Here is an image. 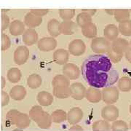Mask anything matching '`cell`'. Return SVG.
<instances>
[{
	"label": "cell",
	"instance_id": "43",
	"mask_svg": "<svg viewBox=\"0 0 131 131\" xmlns=\"http://www.w3.org/2000/svg\"><path fill=\"white\" fill-rule=\"evenodd\" d=\"M69 130L71 131H82L83 130V128L82 127L79 125H74L71 127L69 128Z\"/></svg>",
	"mask_w": 131,
	"mask_h": 131
},
{
	"label": "cell",
	"instance_id": "32",
	"mask_svg": "<svg viewBox=\"0 0 131 131\" xmlns=\"http://www.w3.org/2000/svg\"><path fill=\"white\" fill-rule=\"evenodd\" d=\"M92 20H93L92 17L90 15L84 12H82L77 15V18H76V24L80 27L82 28L87 24L92 23Z\"/></svg>",
	"mask_w": 131,
	"mask_h": 131
},
{
	"label": "cell",
	"instance_id": "13",
	"mask_svg": "<svg viewBox=\"0 0 131 131\" xmlns=\"http://www.w3.org/2000/svg\"><path fill=\"white\" fill-rule=\"evenodd\" d=\"M83 116V111L80 107H74L67 113V121L71 125H77L82 119Z\"/></svg>",
	"mask_w": 131,
	"mask_h": 131
},
{
	"label": "cell",
	"instance_id": "19",
	"mask_svg": "<svg viewBox=\"0 0 131 131\" xmlns=\"http://www.w3.org/2000/svg\"><path fill=\"white\" fill-rule=\"evenodd\" d=\"M119 34V32L118 26L114 24H108L107 26H106L103 29L104 37L110 42H113L116 39H117Z\"/></svg>",
	"mask_w": 131,
	"mask_h": 131
},
{
	"label": "cell",
	"instance_id": "38",
	"mask_svg": "<svg viewBox=\"0 0 131 131\" xmlns=\"http://www.w3.org/2000/svg\"><path fill=\"white\" fill-rule=\"evenodd\" d=\"M124 55H119L110 50L109 51L106 53V56L109 58V60L112 61V63H117L122 59V57Z\"/></svg>",
	"mask_w": 131,
	"mask_h": 131
},
{
	"label": "cell",
	"instance_id": "8",
	"mask_svg": "<svg viewBox=\"0 0 131 131\" xmlns=\"http://www.w3.org/2000/svg\"><path fill=\"white\" fill-rule=\"evenodd\" d=\"M30 55V52L26 46H19L14 52V61L15 63L18 66L24 65L28 61Z\"/></svg>",
	"mask_w": 131,
	"mask_h": 131
},
{
	"label": "cell",
	"instance_id": "25",
	"mask_svg": "<svg viewBox=\"0 0 131 131\" xmlns=\"http://www.w3.org/2000/svg\"><path fill=\"white\" fill-rule=\"evenodd\" d=\"M82 33L86 38L93 39L96 37L97 34H98L97 26L93 22L90 23L82 28Z\"/></svg>",
	"mask_w": 131,
	"mask_h": 131
},
{
	"label": "cell",
	"instance_id": "6",
	"mask_svg": "<svg viewBox=\"0 0 131 131\" xmlns=\"http://www.w3.org/2000/svg\"><path fill=\"white\" fill-rule=\"evenodd\" d=\"M85 50L86 45L82 39H80L72 40L68 46V52L74 56H80L83 55Z\"/></svg>",
	"mask_w": 131,
	"mask_h": 131
},
{
	"label": "cell",
	"instance_id": "22",
	"mask_svg": "<svg viewBox=\"0 0 131 131\" xmlns=\"http://www.w3.org/2000/svg\"><path fill=\"white\" fill-rule=\"evenodd\" d=\"M37 99L38 103L40 104L41 106H48L52 103L54 101V97L49 92L41 91L37 94Z\"/></svg>",
	"mask_w": 131,
	"mask_h": 131
},
{
	"label": "cell",
	"instance_id": "14",
	"mask_svg": "<svg viewBox=\"0 0 131 131\" xmlns=\"http://www.w3.org/2000/svg\"><path fill=\"white\" fill-rule=\"evenodd\" d=\"M38 34L35 29L28 28L22 35V39L24 43L27 46H32L38 42Z\"/></svg>",
	"mask_w": 131,
	"mask_h": 131
},
{
	"label": "cell",
	"instance_id": "20",
	"mask_svg": "<svg viewBox=\"0 0 131 131\" xmlns=\"http://www.w3.org/2000/svg\"><path fill=\"white\" fill-rule=\"evenodd\" d=\"M9 95L15 101H22L26 95V90L22 85H15L10 89Z\"/></svg>",
	"mask_w": 131,
	"mask_h": 131
},
{
	"label": "cell",
	"instance_id": "41",
	"mask_svg": "<svg viewBox=\"0 0 131 131\" xmlns=\"http://www.w3.org/2000/svg\"><path fill=\"white\" fill-rule=\"evenodd\" d=\"M31 12L33 14H34L36 16L39 17V18H42L45 15L49 13V9H31Z\"/></svg>",
	"mask_w": 131,
	"mask_h": 131
},
{
	"label": "cell",
	"instance_id": "23",
	"mask_svg": "<svg viewBox=\"0 0 131 131\" xmlns=\"http://www.w3.org/2000/svg\"><path fill=\"white\" fill-rule=\"evenodd\" d=\"M60 22L57 19H51L47 24V31L51 37L56 38L61 35Z\"/></svg>",
	"mask_w": 131,
	"mask_h": 131
},
{
	"label": "cell",
	"instance_id": "28",
	"mask_svg": "<svg viewBox=\"0 0 131 131\" xmlns=\"http://www.w3.org/2000/svg\"><path fill=\"white\" fill-rule=\"evenodd\" d=\"M42 83V78L37 74H32L29 75L27 78V84L31 89H37L41 86Z\"/></svg>",
	"mask_w": 131,
	"mask_h": 131
},
{
	"label": "cell",
	"instance_id": "24",
	"mask_svg": "<svg viewBox=\"0 0 131 131\" xmlns=\"http://www.w3.org/2000/svg\"><path fill=\"white\" fill-rule=\"evenodd\" d=\"M52 94H53V96H55L56 98L58 99H65V98H69L71 95L70 86L53 88Z\"/></svg>",
	"mask_w": 131,
	"mask_h": 131
},
{
	"label": "cell",
	"instance_id": "49",
	"mask_svg": "<svg viewBox=\"0 0 131 131\" xmlns=\"http://www.w3.org/2000/svg\"><path fill=\"white\" fill-rule=\"evenodd\" d=\"M130 47H131V39H130Z\"/></svg>",
	"mask_w": 131,
	"mask_h": 131
},
{
	"label": "cell",
	"instance_id": "42",
	"mask_svg": "<svg viewBox=\"0 0 131 131\" xmlns=\"http://www.w3.org/2000/svg\"><path fill=\"white\" fill-rule=\"evenodd\" d=\"M97 9H82V12H84L86 13H88V15H90L91 17L93 16L95 14Z\"/></svg>",
	"mask_w": 131,
	"mask_h": 131
},
{
	"label": "cell",
	"instance_id": "50",
	"mask_svg": "<svg viewBox=\"0 0 131 131\" xmlns=\"http://www.w3.org/2000/svg\"><path fill=\"white\" fill-rule=\"evenodd\" d=\"M129 11H130V13H131V9H129Z\"/></svg>",
	"mask_w": 131,
	"mask_h": 131
},
{
	"label": "cell",
	"instance_id": "45",
	"mask_svg": "<svg viewBox=\"0 0 131 131\" xmlns=\"http://www.w3.org/2000/svg\"><path fill=\"white\" fill-rule=\"evenodd\" d=\"M5 78H4L3 77H0V88H3L5 87Z\"/></svg>",
	"mask_w": 131,
	"mask_h": 131
},
{
	"label": "cell",
	"instance_id": "46",
	"mask_svg": "<svg viewBox=\"0 0 131 131\" xmlns=\"http://www.w3.org/2000/svg\"><path fill=\"white\" fill-rule=\"evenodd\" d=\"M105 10L109 15H114V10L115 9H105Z\"/></svg>",
	"mask_w": 131,
	"mask_h": 131
},
{
	"label": "cell",
	"instance_id": "17",
	"mask_svg": "<svg viewBox=\"0 0 131 131\" xmlns=\"http://www.w3.org/2000/svg\"><path fill=\"white\" fill-rule=\"evenodd\" d=\"M24 23L25 26H26L28 28L34 29V28L37 27L42 24V18L36 16L30 11L26 15V16L24 18Z\"/></svg>",
	"mask_w": 131,
	"mask_h": 131
},
{
	"label": "cell",
	"instance_id": "11",
	"mask_svg": "<svg viewBox=\"0 0 131 131\" xmlns=\"http://www.w3.org/2000/svg\"><path fill=\"white\" fill-rule=\"evenodd\" d=\"M63 74L66 76L69 80H74L79 78L81 74L80 69L77 65L71 63H67L63 67Z\"/></svg>",
	"mask_w": 131,
	"mask_h": 131
},
{
	"label": "cell",
	"instance_id": "47",
	"mask_svg": "<svg viewBox=\"0 0 131 131\" xmlns=\"http://www.w3.org/2000/svg\"><path fill=\"white\" fill-rule=\"evenodd\" d=\"M129 110H130V114H131V103H130V108H129Z\"/></svg>",
	"mask_w": 131,
	"mask_h": 131
},
{
	"label": "cell",
	"instance_id": "44",
	"mask_svg": "<svg viewBox=\"0 0 131 131\" xmlns=\"http://www.w3.org/2000/svg\"><path fill=\"white\" fill-rule=\"evenodd\" d=\"M125 57L127 61L130 63H131V47H130L125 53Z\"/></svg>",
	"mask_w": 131,
	"mask_h": 131
},
{
	"label": "cell",
	"instance_id": "35",
	"mask_svg": "<svg viewBox=\"0 0 131 131\" xmlns=\"http://www.w3.org/2000/svg\"><path fill=\"white\" fill-rule=\"evenodd\" d=\"M111 129L114 131H127L129 130V126L125 121L117 119L112 122Z\"/></svg>",
	"mask_w": 131,
	"mask_h": 131
},
{
	"label": "cell",
	"instance_id": "30",
	"mask_svg": "<svg viewBox=\"0 0 131 131\" xmlns=\"http://www.w3.org/2000/svg\"><path fill=\"white\" fill-rule=\"evenodd\" d=\"M117 88L122 92H130L131 90V79L128 77H122L118 80Z\"/></svg>",
	"mask_w": 131,
	"mask_h": 131
},
{
	"label": "cell",
	"instance_id": "10",
	"mask_svg": "<svg viewBox=\"0 0 131 131\" xmlns=\"http://www.w3.org/2000/svg\"><path fill=\"white\" fill-rule=\"evenodd\" d=\"M57 41L55 38L51 37H43L37 42V47L40 51L50 52L56 49L57 47Z\"/></svg>",
	"mask_w": 131,
	"mask_h": 131
},
{
	"label": "cell",
	"instance_id": "40",
	"mask_svg": "<svg viewBox=\"0 0 131 131\" xmlns=\"http://www.w3.org/2000/svg\"><path fill=\"white\" fill-rule=\"evenodd\" d=\"M9 95L5 91H0V106H5L9 102Z\"/></svg>",
	"mask_w": 131,
	"mask_h": 131
},
{
	"label": "cell",
	"instance_id": "7",
	"mask_svg": "<svg viewBox=\"0 0 131 131\" xmlns=\"http://www.w3.org/2000/svg\"><path fill=\"white\" fill-rule=\"evenodd\" d=\"M130 47V42L121 37H118L111 43V50L119 55H124Z\"/></svg>",
	"mask_w": 131,
	"mask_h": 131
},
{
	"label": "cell",
	"instance_id": "48",
	"mask_svg": "<svg viewBox=\"0 0 131 131\" xmlns=\"http://www.w3.org/2000/svg\"><path fill=\"white\" fill-rule=\"evenodd\" d=\"M129 127H130V129H131V121H130V125H129Z\"/></svg>",
	"mask_w": 131,
	"mask_h": 131
},
{
	"label": "cell",
	"instance_id": "27",
	"mask_svg": "<svg viewBox=\"0 0 131 131\" xmlns=\"http://www.w3.org/2000/svg\"><path fill=\"white\" fill-rule=\"evenodd\" d=\"M22 77V73L18 68H11L7 73V78L12 83H17Z\"/></svg>",
	"mask_w": 131,
	"mask_h": 131
},
{
	"label": "cell",
	"instance_id": "4",
	"mask_svg": "<svg viewBox=\"0 0 131 131\" xmlns=\"http://www.w3.org/2000/svg\"><path fill=\"white\" fill-rule=\"evenodd\" d=\"M91 50L98 55H105L111 50V42L105 37H99L92 39Z\"/></svg>",
	"mask_w": 131,
	"mask_h": 131
},
{
	"label": "cell",
	"instance_id": "16",
	"mask_svg": "<svg viewBox=\"0 0 131 131\" xmlns=\"http://www.w3.org/2000/svg\"><path fill=\"white\" fill-rule=\"evenodd\" d=\"M85 98L92 103H97L102 100L101 90L95 88L90 87L87 89Z\"/></svg>",
	"mask_w": 131,
	"mask_h": 131
},
{
	"label": "cell",
	"instance_id": "36",
	"mask_svg": "<svg viewBox=\"0 0 131 131\" xmlns=\"http://www.w3.org/2000/svg\"><path fill=\"white\" fill-rule=\"evenodd\" d=\"M59 15L63 21L71 20L74 17L75 9H59Z\"/></svg>",
	"mask_w": 131,
	"mask_h": 131
},
{
	"label": "cell",
	"instance_id": "29",
	"mask_svg": "<svg viewBox=\"0 0 131 131\" xmlns=\"http://www.w3.org/2000/svg\"><path fill=\"white\" fill-rule=\"evenodd\" d=\"M52 85L53 88L57 87H67L70 86L69 80L63 74L56 75L52 81Z\"/></svg>",
	"mask_w": 131,
	"mask_h": 131
},
{
	"label": "cell",
	"instance_id": "9",
	"mask_svg": "<svg viewBox=\"0 0 131 131\" xmlns=\"http://www.w3.org/2000/svg\"><path fill=\"white\" fill-rule=\"evenodd\" d=\"M119 115V109L114 105H106L101 110V116L103 119L107 122H114L117 120Z\"/></svg>",
	"mask_w": 131,
	"mask_h": 131
},
{
	"label": "cell",
	"instance_id": "26",
	"mask_svg": "<svg viewBox=\"0 0 131 131\" xmlns=\"http://www.w3.org/2000/svg\"><path fill=\"white\" fill-rule=\"evenodd\" d=\"M50 117L52 122L61 124L67 120V113L62 109H58L52 112Z\"/></svg>",
	"mask_w": 131,
	"mask_h": 131
},
{
	"label": "cell",
	"instance_id": "12",
	"mask_svg": "<svg viewBox=\"0 0 131 131\" xmlns=\"http://www.w3.org/2000/svg\"><path fill=\"white\" fill-rule=\"evenodd\" d=\"M71 90V97L77 101H81L85 98L87 89L83 84L80 82H74L70 85Z\"/></svg>",
	"mask_w": 131,
	"mask_h": 131
},
{
	"label": "cell",
	"instance_id": "34",
	"mask_svg": "<svg viewBox=\"0 0 131 131\" xmlns=\"http://www.w3.org/2000/svg\"><path fill=\"white\" fill-rule=\"evenodd\" d=\"M111 129L109 122L106 120H97L93 122L92 125V130L94 131H106Z\"/></svg>",
	"mask_w": 131,
	"mask_h": 131
},
{
	"label": "cell",
	"instance_id": "2",
	"mask_svg": "<svg viewBox=\"0 0 131 131\" xmlns=\"http://www.w3.org/2000/svg\"><path fill=\"white\" fill-rule=\"evenodd\" d=\"M31 119L28 114L16 109L9 110L6 114V123L7 125H14L18 130H24L31 125Z\"/></svg>",
	"mask_w": 131,
	"mask_h": 131
},
{
	"label": "cell",
	"instance_id": "5",
	"mask_svg": "<svg viewBox=\"0 0 131 131\" xmlns=\"http://www.w3.org/2000/svg\"><path fill=\"white\" fill-rule=\"evenodd\" d=\"M102 100L107 105H113L119 100V91L115 86H110L103 88L101 90Z\"/></svg>",
	"mask_w": 131,
	"mask_h": 131
},
{
	"label": "cell",
	"instance_id": "33",
	"mask_svg": "<svg viewBox=\"0 0 131 131\" xmlns=\"http://www.w3.org/2000/svg\"><path fill=\"white\" fill-rule=\"evenodd\" d=\"M119 32L125 37H131V20H127L118 26Z\"/></svg>",
	"mask_w": 131,
	"mask_h": 131
},
{
	"label": "cell",
	"instance_id": "1",
	"mask_svg": "<svg viewBox=\"0 0 131 131\" xmlns=\"http://www.w3.org/2000/svg\"><path fill=\"white\" fill-rule=\"evenodd\" d=\"M82 74L90 87L103 89L113 86L119 80V72L106 55H93L82 65Z\"/></svg>",
	"mask_w": 131,
	"mask_h": 131
},
{
	"label": "cell",
	"instance_id": "18",
	"mask_svg": "<svg viewBox=\"0 0 131 131\" xmlns=\"http://www.w3.org/2000/svg\"><path fill=\"white\" fill-rule=\"evenodd\" d=\"M25 24L24 22L19 20H15L12 21L9 26V33L15 37H18L20 35H23L26 31Z\"/></svg>",
	"mask_w": 131,
	"mask_h": 131
},
{
	"label": "cell",
	"instance_id": "37",
	"mask_svg": "<svg viewBox=\"0 0 131 131\" xmlns=\"http://www.w3.org/2000/svg\"><path fill=\"white\" fill-rule=\"evenodd\" d=\"M1 39H2V46H1V49L3 51L7 50L11 46V40H10V38L7 34H2V37H1Z\"/></svg>",
	"mask_w": 131,
	"mask_h": 131
},
{
	"label": "cell",
	"instance_id": "21",
	"mask_svg": "<svg viewBox=\"0 0 131 131\" xmlns=\"http://www.w3.org/2000/svg\"><path fill=\"white\" fill-rule=\"evenodd\" d=\"M77 25L72 20L63 21L60 24L61 34L63 35H72L77 31Z\"/></svg>",
	"mask_w": 131,
	"mask_h": 131
},
{
	"label": "cell",
	"instance_id": "3",
	"mask_svg": "<svg viewBox=\"0 0 131 131\" xmlns=\"http://www.w3.org/2000/svg\"><path fill=\"white\" fill-rule=\"evenodd\" d=\"M28 116L41 129H48L52 123L50 114L45 112L41 106H34L30 109Z\"/></svg>",
	"mask_w": 131,
	"mask_h": 131
},
{
	"label": "cell",
	"instance_id": "15",
	"mask_svg": "<svg viewBox=\"0 0 131 131\" xmlns=\"http://www.w3.org/2000/svg\"><path fill=\"white\" fill-rule=\"evenodd\" d=\"M69 59V52L64 49H58L53 53V61L58 65L64 66Z\"/></svg>",
	"mask_w": 131,
	"mask_h": 131
},
{
	"label": "cell",
	"instance_id": "39",
	"mask_svg": "<svg viewBox=\"0 0 131 131\" xmlns=\"http://www.w3.org/2000/svg\"><path fill=\"white\" fill-rule=\"evenodd\" d=\"M0 20H1V28L2 31H5L7 28H9L10 21H9V17L5 13H2L0 17Z\"/></svg>",
	"mask_w": 131,
	"mask_h": 131
},
{
	"label": "cell",
	"instance_id": "31",
	"mask_svg": "<svg viewBox=\"0 0 131 131\" xmlns=\"http://www.w3.org/2000/svg\"><path fill=\"white\" fill-rule=\"evenodd\" d=\"M130 15V13L129 9H115L114 13V18L119 23H122L123 21L129 20Z\"/></svg>",
	"mask_w": 131,
	"mask_h": 131
}]
</instances>
